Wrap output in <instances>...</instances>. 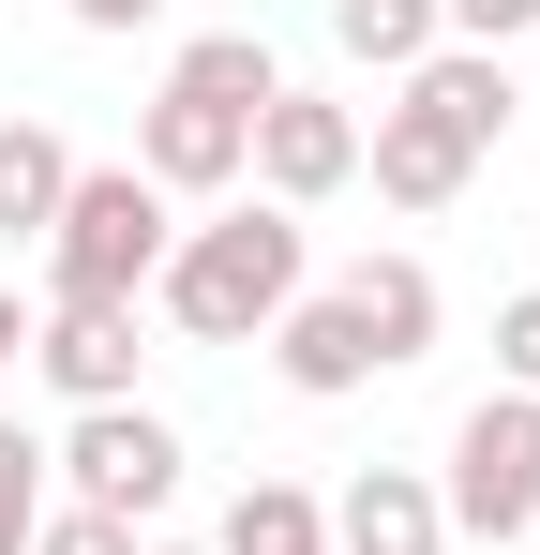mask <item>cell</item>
<instances>
[{"label":"cell","instance_id":"obj_23","mask_svg":"<svg viewBox=\"0 0 540 555\" xmlns=\"http://www.w3.org/2000/svg\"><path fill=\"white\" fill-rule=\"evenodd\" d=\"M151 555H210V541H151Z\"/></svg>","mask_w":540,"mask_h":555},{"label":"cell","instance_id":"obj_12","mask_svg":"<svg viewBox=\"0 0 540 555\" xmlns=\"http://www.w3.org/2000/svg\"><path fill=\"white\" fill-rule=\"evenodd\" d=\"M61 195H76V151H61L46 120H0V241H46Z\"/></svg>","mask_w":540,"mask_h":555},{"label":"cell","instance_id":"obj_14","mask_svg":"<svg viewBox=\"0 0 540 555\" xmlns=\"http://www.w3.org/2000/svg\"><path fill=\"white\" fill-rule=\"evenodd\" d=\"M406 91L436 105V120L465 135V151H496V135H511V61H480V46H436V61H421Z\"/></svg>","mask_w":540,"mask_h":555},{"label":"cell","instance_id":"obj_22","mask_svg":"<svg viewBox=\"0 0 540 555\" xmlns=\"http://www.w3.org/2000/svg\"><path fill=\"white\" fill-rule=\"evenodd\" d=\"M15 361H30V315H15V285H0V375H15Z\"/></svg>","mask_w":540,"mask_h":555},{"label":"cell","instance_id":"obj_13","mask_svg":"<svg viewBox=\"0 0 540 555\" xmlns=\"http://www.w3.org/2000/svg\"><path fill=\"white\" fill-rule=\"evenodd\" d=\"M166 91H195V105H226V120H256V105L285 91V61H270L256 30H195V46H180V61H166Z\"/></svg>","mask_w":540,"mask_h":555},{"label":"cell","instance_id":"obj_20","mask_svg":"<svg viewBox=\"0 0 540 555\" xmlns=\"http://www.w3.org/2000/svg\"><path fill=\"white\" fill-rule=\"evenodd\" d=\"M496 361H511V390H540V285L511 300V315H496Z\"/></svg>","mask_w":540,"mask_h":555},{"label":"cell","instance_id":"obj_8","mask_svg":"<svg viewBox=\"0 0 540 555\" xmlns=\"http://www.w3.org/2000/svg\"><path fill=\"white\" fill-rule=\"evenodd\" d=\"M360 166H375V195H390V210H450V195L480 181V151H465V135H450V120H436L421 91H406V105H375Z\"/></svg>","mask_w":540,"mask_h":555},{"label":"cell","instance_id":"obj_10","mask_svg":"<svg viewBox=\"0 0 540 555\" xmlns=\"http://www.w3.org/2000/svg\"><path fill=\"white\" fill-rule=\"evenodd\" d=\"M270 361H285V390H300V405H346L360 375H375V346H360V315L331 300V285H300V300L270 315Z\"/></svg>","mask_w":540,"mask_h":555},{"label":"cell","instance_id":"obj_2","mask_svg":"<svg viewBox=\"0 0 540 555\" xmlns=\"http://www.w3.org/2000/svg\"><path fill=\"white\" fill-rule=\"evenodd\" d=\"M166 195L136 181V166H76V195H61V225H46V300H151V271H166Z\"/></svg>","mask_w":540,"mask_h":555},{"label":"cell","instance_id":"obj_5","mask_svg":"<svg viewBox=\"0 0 540 555\" xmlns=\"http://www.w3.org/2000/svg\"><path fill=\"white\" fill-rule=\"evenodd\" d=\"M241 166L270 181V210H316V195L360 181V120H346L331 91H300V76H285V91L256 105V151H241Z\"/></svg>","mask_w":540,"mask_h":555},{"label":"cell","instance_id":"obj_6","mask_svg":"<svg viewBox=\"0 0 540 555\" xmlns=\"http://www.w3.org/2000/svg\"><path fill=\"white\" fill-rule=\"evenodd\" d=\"M30 361H46L61 405H136V300H46Z\"/></svg>","mask_w":540,"mask_h":555},{"label":"cell","instance_id":"obj_4","mask_svg":"<svg viewBox=\"0 0 540 555\" xmlns=\"http://www.w3.org/2000/svg\"><path fill=\"white\" fill-rule=\"evenodd\" d=\"M61 480H76V511H105V526H151L180 495V436L151 421V405H76V436H61Z\"/></svg>","mask_w":540,"mask_h":555},{"label":"cell","instance_id":"obj_17","mask_svg":"<svg viewBox=\"0 0 540 555\" xmlns=\"http://www.w3.org/2000/svg\"><path fill=\"white\" fill-rule=\"evenodd\" d=\"M540 30V0H436V46H480V61H511Z\"/></svg>","mask_w":540,"mask_h":555},{"label":"cell","instance_id":"obj_11","mask_svg":"<svg viewBox=\"0 0 540 555\" xmlns=\"http://www.w3.org/2000/svg\"><path fill=\"white\" fill-rule=\"evenodd\" d=\"M331 300L360 315V346H375V375H406L421 346H436V271H421V256H360V271L331 285Z\"/></svg>","mask_w":540,"mask_h":555},{"label":"cell","instance_id":"obj_15","mask_svg":"<svg viewBox=\"0 0 540 555\" xmlns=\"http://www.w3.org/2000/svg\"><path fill=\"white\" fill-rule=\"evenodd\" d=\"M210 555H331V511L300 495V480H241L226 495V541Z\"/></svg>","mask_w":540,"mask_h":555},{"label":"cell","instance_id":"obj_19","mask_svg":"<svg viewBox=\"0 0 540 555\" xmlns=\"http://www.w3.org/2000/svg\"><path fill=\"white\" fill-rule=\"evenodd\" d=\"M30 555H136V526H105V511H76V495H61V511L30 526Z\"/></svg>","mask_w":540,"mask_h":555},{"label":"cell","instance_id":"obj_21","mask_svg":"<svg viewBox=\"0 0 540 555\" xmlns=\"http://www.w3.org/2000/svg\"><path fill=\"white\" fill-rule=\"evenodd\" d=\"M61 15H76V30H105V46H120V30H151V15H166V0H61Z\"/></svg>","mask_w":540,"mask_h":555},{"label":"cell","instance_id":"obj_18","mask_svg":"<svg viewBox=\"0 0 540 555\" xmlns=\"http://www.w3.org/2000/svg\"><path fill=\"white\" fill-rule=\"evenodd\" d=\"M30 526H46V451L0 421V555H30Z\"/></svg>","mask_w":540,"mask_h":555},{"label":"cell","instance_id":"obj_9","mask_svg":"<svg viewBox=\"0 0 540 555\" xmlns=\"http://www.w3.org/2000/svg\"><path fill=\"white\" fill-rule=\"evenodd\" d=\"M331 555H450V511L421 465H360L331 495Z\"/></svg>","mask_w":540,"mask_h":555},{"label":"cell","instance_id":"obj_3","mask_svg":"<svg viewBox=\"0 0 540 555\" xmlns=\"http://www.w3.org/2000/svg\"><path fill=\"white\" fill-rule=\"evenodd\" d=\"M436 511L465 526V541H526V526H540V390H480V405L450 421Z\"/></svg>","mask_w":540,"mask_h":555},{"label":"cell","instance_id":"obj_16","mask_svg":"<svg viewBox=\"0 0 540 555\" xmlns=\"http://www.w3.org/2000/svg\"><path fill=\"white\" fill-rule=\"evenodd\" d=\"M331 46L375 61V76H421L436 61V0H331Z\"/></svg>","mask_w":540,"mask_h":555},{"label":"cell","instance_id":"obj_1","mask_svg":"<svg viewBox=\"0 0 540 555\" xmlns=\"http://www.w3.org/2000/svg\"><path fill=\"white\" fill-rule=\"evenodd\" d=\"M316 285V256H300V210H226V225H180L166 271H151V300H166L195 346H270V315Z\"/></svg>","mask_w":540,"mask_h":555},{"label":"cell","instance_id":"obj_7","mask_svg":"<svg viewBox=\"0 0 540 555\" xmlns=\"http://www.w3.org/2000/svg\"><path fill=\"white\" fill-rule=\"evenodd\" d=\"M241 151H256V120H226V105H195V91H151V120H136V181L151 195H226Z\"/></svg>","mask_w":540,"mask_h":555}]
</instances>
